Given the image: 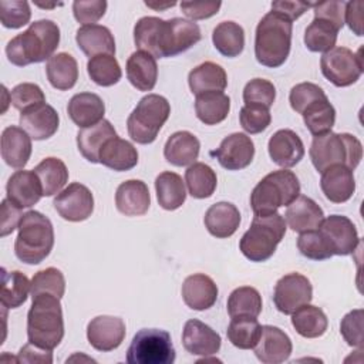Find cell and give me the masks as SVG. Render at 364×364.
I'll return each instance as SVG.
<instances>
[{
    "label": "cell",
    "instance_id": "obj_1",
    "mask_svg": "<svg viewBox=\"0 0 364 364\" xmlns=\"http://www.w3.org/2000/svg\"><path fill=\"white\" fill-rule=\"evenodd\" d=\"M60 44V28L53 20H37L30 27L13 37L6 46L11 64L24 67L50 60Z\"/></svg>",
    "mask_w": 364,
    "mask_h": 364
},
{
    "label": "cell",
    "instance_id": "obj_2",
    "mask_svg": "<svg viewBox=\"0 0 364 364\" xmlns=\"http://www.w3.org/2000/svg\"><path fill=\"white\" fill-rule=\"evenodd\" d=\"M31 299L33 303L27 313L28 343L44 350H54L64 337L60 299L48 293L37 294Z\"/></svg>",
    "mask_w": 364,
    "mask_h": 364
},
{
    "label": "cell",
    "instance_id": "obj_3",
    "mask_svg": "<svg viewBox=\"0 0 364 364\" xmlns=\"http://www.w3.org/2000/svg\"><path fill=\"white\" fill-rule=\"evenodd\" d=\"M293 21L280 13L269 11L256 27L255 55L259 64L276 68L284 64L291 47Z\"/></svg>",
    "mask_w": 364,
    "mask_h": 364
},
{
    "label": "cell",
    "instance_id": "obj_4",
    "mask_svg": "<svg viewBox=\"0 0 364 364\" xmlns=\"http://www.w3.org/2000/svg\"><path fill=\"white\" fill-rule=\"evenodd\" d=\"M54 246V229L51 220L37 210H28L18 223V235L14 242V253L26 264L41 263Z\"/></svg>",
    "mask_w": 364,
    "mask_h": 364
},
{
    "label": "cell",
    "instance_id": "obj_5",
    "mask_svg": "<svg viewBox=\"0 0 364 364\" xmlns=\"http://www.w3.org/2000/svg\"><path fill=\"white\" fill-rule=\"evenodd\" d=\"M309 154L313 166L318 172L333 165H346L354 171L363 158V145L351 134H336L330 131L313 138Z\"/></svg>",
    "mask_w": 364,
    "mask_h": 364
},
{
    "label": "cell",
    "instance_id": "obj_6",
    "mask_svg": "<svg viewBox=\"0 0 364 364\" xmlns=\"http://www.w3.org/2000/svg\"><path fill=\"white\" fill-rule=\"evenodd\" d=\"M299 195V178L294 172L283 168L267 173L253 188L250 206L255 216H266L277 212L280 206H289Z\"/></svg>",
    "mask_w": 364,
    "mask_h": 364
},
{
    "label": "cell",
    "instance_id": "obj_7",
    "mask_svg": "<svg viewBox=\"0 0 364 364\" xmlns=\"http://www.w3.org/2000/svg\"><path fill=\"white\" fill-rule=\"evenodd\" d=\"M284 235L286 222L280 213L255 216L239 242V249L250 262H264L273 256Z\"/></svg>",
    "mask_w": 364,
    "mask_h": 364
},
{
    "label": "cell",
    "instance_id": "obj_8",
    "mask_svg": "<svg viewBox=\"0 0 364 364\" xmlns=\"http://www.w3.org/2000/svg\"><path fill=\"white\" fill-rule=\"evenodd\" d=\"M171 114L168 100L158 94H148L139 100L127 119V129L136 144H152Z\"/></svg>",
    "mask_w": 364,
    "mask_h": 364
},
{
    "label": "cell",
    "instance_id": "obj_9",
    "mask_svg": "<svg viewBox=\"0 0 364 364\" xmlns=\"http://www.w3.org/2000/svg\"><path fill=\"white\" fill-rule=\"evenodd\" d=\"M175 358L171 334L159 328L139 330L127 350L129 364H172Z\"/></svg>",
    "mask_w": 364,
    "mask_h": 364
},
{
    "label": "cell",
    "instance_id": "obj_10",
    "mask_svg": "<svg viewBox=\"0 0 364 364\" xmlns=\"http://www.w3.org/2000/svg\"><path fill=\"white\" fill-rule=\"evenodd\" d=\"M200 37V28L192 20L181 17L162 20L156 38L155 58L175 57L195 46Z\"/></svg>",
    "mask_w": 364,
    "mask_h": 364
},
{
    "label": "cell",
    "instance_id": "obj_11",
    "mask_svg": "<svg viewBox=\"0 0 364 364\" xmlns=\"http://www.w3.org/2000/svg\"><path fill=\"white\" fill-rule=\"evenodd\" d=\"M323 75L336 87H348L358 81L363 74L361 50L357 53L347 47H334L320 58Z\"/></svg>",
    "mask_w": 364,
    "mask_h": 364
},
{
    "label": "cell",
    "instance_id": "obj_12",
    "mask_svg": "<svg viewBox=\"0 0 364 364\" xmlns=\"http://www.w3.org/2000/svg\"><path fill=\"white\" fill-rule=\"evenodd\" d=\"M327 249L334 256L351 255L358 243V232L355 225L343 215H330L317 228Z\"/></svg>",
    "mask_w": 364,
    "mask_h": 364
},
{
    "label": "cell",
    "instance_id": "obj_13",
    "mask_svg": "<svg viewBox=\"0 0 364 364\" xmlns=\"http://www.w3.org/2000/svg\"><path fill=\"white\" fill-rule=\"evenodd\" d=\"M313 299V286L310 280L300 273H289L280 277L274 286L273 303L283 314H291Z\"/></svg>",
    "mask_w": 364,
    "mask_h": 364
},
{
    "label": "cell",
    "instance_id": "obj_14",
    "mask_svg": "<svg viewBox=\"0 0 364 364\" xmlns=\"http://www.w3.org/2000/svg\"><path fill=\"white\" fill-rule=\"evenodd\" d=\"M53 205L63 219L68 222H82L88 219L94 210V196L85 185L74 182L57 193Z\"/></svg>",
    "mask_w": 364,
    "mask_h": 364
},
{
    "label": "cell",
    "instance_id": "obj_15",
    "mask_svg": "<svg viewBox=\"0 0 364 364\" xmlns=\"http://www.w3.org/2000/svg\"><path fill=\"white\" fill-rule=\"evenodd\" d=\"M220 166L228 171H239L250 165L255 156V144L250 136L242 132H233L223 138L219 148L210 152Z\"/></svg>",
    "mask_w": 364,
    "mask_h": 364
},
{
    "label": "cell",
    "instance_id": "obj_16",
    "mask_svg": "<svg viewBox=\"0 0 364 364\" xmlns=\"http://www.w3.org/2000/svg\"><path fill=\"white\" fill-rule=\"evenodd\" d=\"M87 338L98 351H112L125 338V323L114 316H97L87 326Z\"/></svg>",
    "mask_w": 364,
    "mask_h": 364
},
{
    "label": "cell",
    "instance_id": "obj_17",
    "mask_svg": "<svg viewBox=\"0 0 364 364\" xmlns=\"http://www.w3.org/2000/svg\"><path fill=\"white\" fill-rule=\"evenodd\" d=\"M182 344L192 355L208 357L213 355L220 350V336L208 324L200 320H188L182 331Z\"/></svg>",
    "mask_w": 364,
    "mask_h": 364
},
{
    "label": "cell",
    "instance_id": "obj_18",
    "mask_svg": "<svg viewBox=\"0 0 364 364\" xmlns=\"http://www.w3.org/2000/svg\"><path fill=\"white\" fill-rule=\"evenodd\" d=\"M259 361L264 364H280L289 360L293 344L290 337L274 326H263L257 344L253 347Z\"/></svg>",
    "mask_w": 364,
    "mask_h": 364
},
{
    "label": "cell",
    "instance_id": "obj_19",
    "mask_svg": "<svg viewBox=\"0 0 364 364\" xmlns=\"http://www.w3.org/2000/svg\"><path fill=\"white\" fill-rule=\"evenodd\" d=\"M7 199L20 209L34 206L43 196V188L34 171H16L6 185Z\"/></svg>",
    "mask_w": 364,
    "mask_h": 364
},
{
    "label": "cell",
    "instance_id": "obj_20",
    "mask_svg": "<svg viewBox=\"0 0 364 364\" xmlns=\"http://www.w3.org/2000/svg\"><path fill=\"white\" fill-rule=\"evenodd\" d=\"M267 149L272 161L282 168H291L304 156L303 141L291 129L276 131L269 139Z\"/></svg>",
    "mask_w": 364,
    "mask_h": 364
},
{
    "label": "cell",
    "instance_id": "obj_21",
    "mask_svg": "<svg viewBox=\"0 0 364 364\" xmlns=\"http://www.w3.org/2000/svg\"><path fill=\"white\" fill-rule=\"evenodd\" d=\"M21 128L36 141L53 136L60 125L58 112L48 104H40L20 114Z\"/></svg>",
    "mask_w": 364,
    "mask_h": 364
},
{
    "label": "cell",
    "instance_id": "obj_22",
    "mask_svg": "<svg viewBox=\"0 0 364 364\" xmlns=\"http://www.w3.org/2000/svg\"><path fill=\"white\" fill-rule=\"evenodd\" d=\"M320 188L330 202L344 203L355 192L354 173L346 165H333L321 172Z\"/></svg>",
    "mask_w": 364,
    "mask_h": 364
},
{
    "label": "cell",
    "instance_id": "obj_23",
    "mask_svg": "<svg viewBox=\"0 0 364 364\" xmlns=\"http://www.w3.org/2000/svg\"><path fill=\"white\" fill-rule=\"evenodd\" d=\"M182 299L192 310H208L216 303L218 286L212 277L203 273L191 274L183 280Z\"/></svg>",
    "mask_w": 364,
    "mask_h": 364
},
{
    "label": "cell",
    "instance_id": "obj_24",
    "mask_svg": "<svg viewBox=\"0 0 364 364\" xmlns=\"http://www.w3.org/2000/svg\"><path fill=\"white\" fill-rule=\"evenodd\" d=\"M151 205L149 189L139 179L122 182L115 192V206L125 216L145 215Z\"/></svg>",
    "mask_w": 364,
    "mask_h": 364
},
{
    "label": "cell",
    "instance_id": "obj_25",
    "mask_svg": "<svg viewBox=\"0 0 364 364\" xmlns=\"http://www.w3.org/2000/svg\"><path fill=\"white\" fill-rule=\"evenodd\" d=\"M31 136L20 127L10 125L1 132V158L16 169H23L31 156Z\"/></svg>",
    "mask_w": 364,
    "mask_h": 364
},
{
    "label": "cell",
    "instance_id": "obj_26",
    "mask_svg": "<svg viewBox=\"0 0 364 364\" xmlns=\"http://www.w3.org/2000/svg\"><path fill=\"white\" fill-rule=\"evenodd\" d=\"M284 219L293 232L316 230L324 219L323 209L309 196L299 195L286 209Z\"/></svg>",
    "mask_w": 364,
    "mask_h": 364
},
{
    "label": "cell",
    "instance_id": "obj_27",
    "mask_svg": "<svg viewBox=\"0 0 364 364\" xmlns=\"http://www.w3.org/2000/svg\"><path fill=\"white\" fill-rule=\"evenodd\" d=\"M67 112L77 127L88 128L104 119L105 104L94 92H78L68 101Z\"/></svg>",
    "mask_w": 364,
    "mask_h": 364
},
{
    "label": "cell",
    "instance_id": "obj_28",
    "mask_svg": "<svg viewBox=\"0 0 364 364\" xmlns=\"http://www.w3.org/2000/svg\"><path fill=\"white\" fill-rule=\"evenodd\" d=\"M203 223L212 236L226 239L237 230L240 225V212L230 202H218L206 210Z\"/></svg>",
    "mask_w": 364,
    "mask_h": 364
},
{
    "label": "cell",
    "instance_id": "obj_29",
    "mask_svg": "<svg viewBox=\"0 0 364 364\" xmlns=\"http://www.w3.org/2000/svg\"><path fill=\"white\" fill-rule=\"evenodd\" d=\"M75 41L81 51L92 58L101 54H115V40L111 30L101 24H87L77 30Z\"/></svg>",
    "mask_w": 364,
    "mask_h": 364
},
{
    "label": "cell",
    "instance_id": "obj_30",
    "mask_svg": "<svg viewBox=\"0 0 364 364\" xmlns=\"http://www.w3.org/2000/svg\"><path fill=\"white\" fill-rule=\"evenodd\" d=\"M114 136H117V131L108 119H102L92 127L81 128V131H78L77 146L87 161L98 164L102 146Z\"/></svg>",
    "mask_w": 364,
    "mask_h": 364
},
{
    "label": "cell",
    "instance_id": "obj_31",
    "mask_svg": "<svg viewBox=\"0 0 364 364\" xmlns=\"http://www.w3.org/2000/svg\"><path fill=\"white\" fill-rule=\"evenodd\" d=\"M200 142L189 131H178L172 134L164 146L165 159L175 166H188L195 164L199 156Z\"/></svg>",
    "mask_w": 364,
    "mask_h": 364
},
{
    "label": "cell",
    "instance_id": "obj_32",
    "mask_svg": "<svg viewBox=\"0 0 364 364\" xmlns=\"http://www.w3.org/2000/svg\"><path fill=\"white\" fill-rule=\"evenodd\" d=\"M127 77L139 91H151L158 80V65L154 55L135 51L127 60Z\"/></svg>",
    "mask_w": 364,
    "mask_h": 364
},
{
    "label": "cell",
    "instance_id": "obj_33",
    "mask_svg": "<svg viewBox=\"0 0 364 364\" xmlns=\"http://www.w3.org/2000/svg\"><path fill=\"white\" fill-rule=\"evenodd\" d=\"M100 164L117 172L129 171L138 164V151L129 141L117 135L102 146Z\"/></svg>",
    "mask_w": 364,
    "mask_h": 364
},
{
    "label": "cell",
    "instance_id": "obj_34",
    "mask_svg": "<svg viewBox=\"0 0 364 364\" xmlns=\"http://www.w3.org/2000/svg\"><path fill=\"white\" fill-rule=\"evenodd\" d=\"M188 84L195 95L209 91H223L228 85V75L222 65L212 61H205L191 70Z\"/></svg>",
    "mask_w": 364,
    "mask_h": 364
},
{
    "label": "cell",
    "instance_id": "obj_35",
    "mask_svg": "<svg viewBox=\"0 0 364 364\" xmlns=\"http://www.w3.org/2000/svg\"><path fill=\"white\" fill-rule=\"evenodd\" d=\"M46 74L54 88L67 91L73 88L78 80L77 60L68 53H57L47 61Z\"/></svg>",
    "mask_w": 364,
    "mask_h": 364
},
{
    "label": "cell",
    "instance_id": "obj_36",
    "mask_svg": "<svg viewBox=\"0 0 364 364\" xmlns=\"http://www.w3.org/2000/svg\"><path fill=\"white\" fill-rule=\"evenodd\" d=\"M230 98L223 91H209L196 95L195 112L205 125H216L228 117Z\"/></svg>",
    "mask_w": 364,
    "mask_h": 364
},
{
    "label": "cell",
    "instance_id": "obj_37",
    "mask_svg": "<svg viewBox=\"0 0 364 364\" xmlns=\"http://www.w3.org/2000/svg\"><path fill=\"white\" fill-rule=\"evenodd\" d=\"M156 199L165 210H175L185 203L186 191L182 178L171 171L159 173L155 179Z\"/></svg>",
    "mask_w": 364,
    "mask_h": 364
},
{
    "label": "cell",
    "instance_id": "obj_38",
    "mask_svg": "<svg viewBox=\"0 0 364 364\" xmlns=\"http://www.w3.org/2000/svg\"><path fill=\"white\" fill-rule=\"evenodd\" d=\"M291 324L301 337L317 338L326 333L328 320L320 307L307 303L291 313Z\"/></svg>",
    "mask_w": 364,
    "mask_h": 364
},
{
    "label": "cell",
    "instance_id": "obj_39",
    "mask_svg": "<svg viewBox=\"0 0 364 364\" xmlns=\"http://www.w3.org/2000/svg\"><path fill=\"white\" fill-rule=\"evenodd\" d=\"M212 41L222 55L237 57L245 48V30L235 21H222L213 28Z\"/></svg>",
    "mask_w": 364,
    "mask_h": 364
},
{
    "label": "cell",
    "instance_id": "obj_40",
    "mask_svg": "<svg viewBox=\"0 0 364 364\" xmlns=\"http://www.w3.org/2000/svg\"><path fill=\"white\" fill-rule=\"evenodd\" d=\"M31 289V282L20 270H1V293L0 301L6 309H17L26 300Z\"/></svg>",
    "mask_w": 364,
    "mask_h": 364
},
{
    "label": "cell",
    "instance_id": "obj_41",
    "mask_svg": "<svg viewBox=\"0 0 364 364\" xmlns=\"http://www.w3.org/2000/svg\"><path fill=\"white\" fill-rule=\"evenodd\" d=\"M43 188V196L60 193L68 181V169L60 158H44L34 169Z\"/></svg>",
    "mask_w": 364,
    "mask_h": 364
},
{
    "label": "cell",
    "instance_id": "obj_42",
    "mask_svg": "<svg viewBox=\"0 0 364 364\" xmlns=\"http://www.w3.org/2000/svg\"><path fill=\"white\" fill-rule=\"evenodd\" d=\"M185 183L192 198L205 199L213 195L218 185V178L209 165L195 162L185 171Z\"/></svg>",
    "mask_w": 364,
    "mask_h": 364
},
{
    "label": "cell",
    "instance_id": "obj_43",
    "mask_svg": "<svg viewBox=\"0 0 364 364\" xmlns=\"http://www.w3.org/2000/svg\"><path fill=\"white\" fill-rule=\"evenodd\" d=\"M262 327L263 326L259 324L256 317H232L226 330V336L235 347L240 350H250L257 344L262 334Z\"/></svg>",
    "mask_w": 364,
    "mask_h": 364
},
{
    "label": "cell",
    "instance_id": "obj_44",
    "mask_svg": "<svg viewBox=\"0 0 364 364\" xmlns=\"http://www.w3.org/2000/svg\"><path fill=\"white\" fill-rule=\"evenodd\" d=\"M303 121L311 135H323L331 131L336 122V109L328 98L314 101L303 111Z\"/></svg>",
    "mask_w": 364,
    "mask_h": 364
},
{
    "label": "cell",
    "instance_id": "obj_45",
    "mask_svg": "<svg viewBox=\"0 0 364 364\" xmlns=\"http://www.w3.org/2000/svg\"><path fill=\"white\" fill-rule=\"evenodd\" d=\"M226 307L230 318L239 316L257 317L262 313V296L255 287L242 286L229 294Z\"/></svg>",
    "mask_w": 364,
    "mask_h": 364
},
{
    "label": "cell",
    "instance_id": "obj_46",
    "mask_svg": "<svg viewBox=\"0 0 364 364\" xmlns=\"http://www.w3.org/2000/svg\"><path fill=\"white\" fill-rule=\"evenodd\" d=\"M338 30L328 21L314 18L304 31V44L313 53H327L334 48Z\"/></svg>",
    "mask_w": 364,
    "mask_h": 364
},
{
    "label": "cell",
    "instance_id": "obj_47",
    "mask_svg": "<svg viewBox=\"0 0 364 364\" xmlns=\"http://www.w3.org/2000/svg\"><path fill=\"white\" fill-rule=\"evenodd\" d=\"M87 73L90 78L101 87H111L122 77L121 67L117 58L111 54H101L90 58L87 63Z\"/></svg>",
    "mask_w": 364,
    "mask_h": 364
},
{
    "label": "cell",
    "instance_id": "obj_48",
    "mask_svg": "<svg viewBox=\"0 0 364 364\" xmlns=\"http://www.w3.org/2000/svg\"><path fill=\"white\" fill-rule=\"evenodd\" d=\"M65 291V279L60 269L57 267H47L37 272L31 279V297L43 293L54 294L55 297L61 299Z\"/></svg>",
    "mask_w": 364,
    "mask_h": 364
},
{
    "label": "cell",
    "instance_id": "obj_49",
    "mask_svg": "<svg viewBox=\"0 0 364 364\" xmlns=\"http://www.w3.org/2000/svg\"><path fill=\"white\" fill-rule=\"evenodd\" d=\"M276 100V88L273 82L264 78H253L243 88L245 105H256L270 108Z\"/></svg>",
    "mask_w": 364,
    "mask_h": 364
},
{
    "label": "cell",
    "instance_id": "obj_50",
    "mask_svg": "<svg viewBox=\"0 0 364 364\" xmlns=\"http://www.w3.org/2000/svg\"><path fill=\"white\" fill-rule=\"evenodd\" d=\"M31 18L30 4L23 0H1L0 21L6 28H20Z\"/></svg>",
    "mask_w": 364,
    "mask_h": 364
},
{
    "label": "cell",
    "instance_id": "obj_51",
    "mask_svg": "<svg viewBox=\"0 0 364 364\" xmlns=\"http://www.w3.org/2000/svg\"><path fill=\"white\" fill-rule=\"evenodd\" d=\"M10 102L20 112L46 102L43 90L33 82H21L10 91Z\"/></svg>",
    "mask_w": 364,
    "mask_h": 364
},
{
    "label": "cell",
    "instance_id": "obj_52",
    "mask_svg": "<svg viewBox=\"0 0 364 364\" xmlns=\"http://www.w3.org/2000/svg\"><path fill=\"white\" fill-rule=\"evenodd\" d=\"M324 98H327V95L323 91V88L313 82L296 84L290 90V95H289L290 105L297 114H303V111L310 104H313L314 101H318V100H324Z\"/></svg>",
    "mask_w": 364,
    "mask_h": 364
},
{
    "label": "cell",
    "instance_id": "obj_53",
    "mask_svg": "<svg viewBox=\"0 0 364 364\" xmlns=\"http://www.w3.org/2000/svg\"><path fill=\"white\" fill-rule=\"evenodd\" d=\"M297 249L304 257L311 260H326L333 256L317 229L300 233L297 237Z\"/></svg>",
    "mask_w": 364,
    "mask_h": 364
},
{
    "label": "cell",
    "instance_id": "obj_54",
    "mask_svg": "<svg viewBox=\"0 0 364 364\" xmlns=\"http://www.w3.org/2000/svg\"><path fill=\"white\" fill-rule=\"evenodd\" d=\"M239 119H240L242 128L247 134H259L270 125L272 115H270V111L264 107L243 105L240 108Z\"/></svg>",
    "mask_w": 364,
    "mask_h": 364
},
{
    "label": "cell",
    "instance_id": "obj_55",
    "mask_svg": "<svg viewBox=\"0 0 364 364\" xmlns=\"http://www.w3.org/2000/svg\"><path fill=\"white\" fill-rule=\"evenodd\" d=\"M363 310L355 309L348 311L340 324V333L344 341L351 347H357L358 350L363 348Z\"/></svg>",
    "mask_w": 364,
    "mask_h": 364
},
{
    "label": "cell",
    "instance_id": "obj_56",
    "mask_svg": "<svg viewBox=\"0 0 364 364\" xmlns=\"http://www.w3.org/2000/svg\"><path fill=\"white\" fill-rule=\"evenodd\" d=\"M107 11L105 0H77L73 3V13L78 23L95 24Z\"/></svg>",
    "mask_w": 364,
    "mask_h": 364
},
{
    "label": "cell",
    "instance_id": "obj_57",
    "mask_svg": "<svg viewBox=\"0 0 364 364\" xmlns=\"http://www.w3.org/2000/svg\"><path fill=\"white\" fill-rule=\"evenodd\" d=\"M313 10H314V18H321L331 23L338 31L343 28L346 1L328 0V1L313 3Z\"/></svg>",
    "mask_w": 364,
    "mask_h": 364
},
{
    "label": "cell",
    "instance_id": "obj_58",
    "mask_svg": "<svg viewBox=\"0 0 364 364\" xmlns=\"http://www.w3.org/2000/svg\"><path fill=\"white\" fill-rule=\"evenodd\" d=\"M179 6L182 13L193 21V20H203L215 16L219 11L222 3L220 1H182Z\"/></svg>",
    "mask_w": 364,
    "mask_h": 364
},
{
    "label": "cell",
    "instance_id": "obj_59",
    "mask_svg": "<svg viewBox=\"0 0 364 364\" xmlns=\"http://www.w3.org/2000/svg\"><path fill=\"white\" fill-rule=\"evenodd\" d=\"M310 7H313V3H306V1H299V0H279V1L272 3V11L280 13L291 21L297 20Z\"/></svg>",
    "mask_w": 364,
    "mask_h": 364
},
{
    "label": "cell",
    "instance_id": "obj_60",
    "mask_svg": "<svg viewBox=\"0 0 364 364\" xmlns=\"http://www.w3.org/2000/svg\"><path fill=\"white\" fill-rule=\"evenodd\" d=\"M23 218L21 209L13 205L7 198L1 202V236H7L11 233L16 228H18V223Z\"/></svg>",
    "mask_w": 364,
    "mask_h": 364
},
{
    "label": "cell",
    "instance_id": "obj_61",
    "mask_svg": "<svg viewBox=\"0 0 364 364\" xmlns=\"http://www.w3.org/2000/svg\"><path fill=\"white\" fill-rule=\"evenodd\" d=\"M363 9L364 3L363 1H348L346 3V23L348 24L350 30L355 36H363Z\"/></svg>",
    "mask_w": 364,
    "mask_h": 364
},
{
    "label": "cell",
    "instance_id": "obj_62",
    "mask_svg": "<svg viewBox=\"0 0 364 364\" xmlns=\"http://www.w3.org/2000/svg\"><path fill=\"white\" fill-rule=\"evenodd\" d=\"M17 360L23 363H53V355L51 350H44L28 343L18 351Z\"/></svg>",
    "mask_w": 364,
    "mask_h": 364
}]
</instances>
